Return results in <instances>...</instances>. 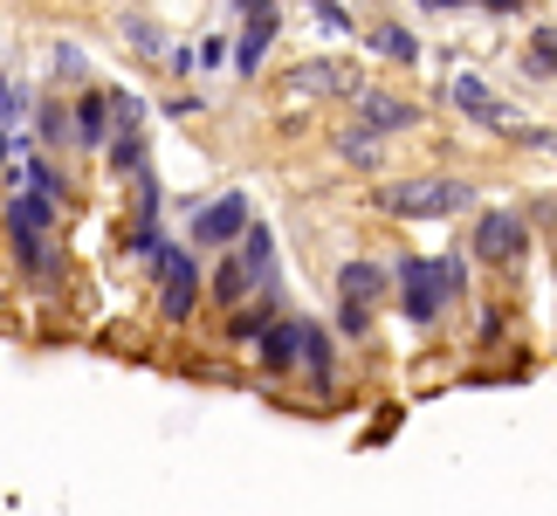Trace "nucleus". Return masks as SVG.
<instances>
[{
  "instance_id": "9",
  "label": "nucleus",
  "mask_w": 557,
  "mask_h": 516,
  "mask_svg": "<svg viewBox=\"0 0 557 516\" xmlns=\"http://www.w3.org/2000/svg\"><path fill=\"white\" fill-rule=\"evenodd\" d=\"M289 90L296 97H358L366 83H358L351 62H296V70H289Z\"/></svg>"
},
{
  "instance_id": "30",
  "label": "nucleus",
  "mask_w": 557,
  "mask_h": 516,
  "mask_svg": "<svg viewBox=\"0 0 557 516\" xmlns=\"http://www.w3.org/2000/svg\"><path fill=\"white\" fill-rule=\"evenodd\" d=\"M482 8H488V14H517L523 0H482Z\"/></svg>"
},
{
  "instance_id": "28",
  "label": "nucleus",
  "mask_w": 557,
  "mask_h": 516,
  "mask_svg": "<svg viewBox=\"0 0 557 516\" xmlns=\"http://www.w3.org/2000/svg\"><path fill=\"white\" fill-rule=\"evenodd\" d=\"M317 21H324V28H331V35H351V14H345V8H337V0H317Z\"/></svg>"
},
{
  "instance_id": "18",
  "label": "nucleus",
  "mask_w": 557,
  "mask_h": 516,
  "mask_svg": "<svg viewBox=\"0 0 557 516\" xmlns=\"http://www.w3.org/2000/svg\"><path fill=\"white\" fill-rule=\"evenodd\" d=\"M103 159H111V172H124V180H132V172L145 165V132H111Z\"/></svg>"
},
{
  "instance_id": "27",
  "label": "nucleus",
  "mask_w": 557,
  "mask_h": 516,
  "mask_svg": "<svg viewBox=\"0 0 557 516\" xmlns=\"http://www.w3.org/2000/svg\"><path fill=\"white\" fill-rule=\"evenodd\" d=\"M234 21H248V28H262V21H275V0H234Z\"/></svg>"
},
{
  "instance_id": "15",
  "label": "nucleus",
  "mask_w": 557,
  "mask_h": 516,
  "mask_svg": "<svg viewBox=\"0 0 557 516\" xmlns=\"http://www.w3.org/2000/svg\"><path fill=\"white\" fill-rule=\"evenodd\" d=\"M366 41H372L385 62H399V70H413V62H420V35H413V28H399V21H379Z\"/></svg>"
},
{
  "instance_id": "25",
  "label": "nucleus",
  "mask_w": 557,
  "mask_h": 516,
  "mask_svg": "<svg viewBox=\"0 0 557 516\" xmlns=\"http://www.w3.org/2000/svg\"><path fill=\"white\" fill-rule=\"evenodd\" d=\"M35 132H41V145H70V111H62V103H41Z\"/></svg>"
},
{
  "instance_id": "23",
  "label": "nucleus",
  "mask_w": 557,
  "mask_h": 516,
  "mask_svg": "<svg viewBox=\"0 0 557 516\" xmlns=\"http://www.w3.org/2000/svg\"><path fill=\"white\" fill-rule=\"evenodd\" d=\"M434 269H441V296H447V304L468 296V262H461V255H434Z\"/></svg>"
},
{
  "instance_id": "22",
  "label": "nucleus",
  "mask_w": 557,
  "mask_h": 516,
  "mask_svg": "<svg viewBox=\"0 0 557 516\" xmlns=\"http://www.w3.org/2000/svg\"><path fill=\"white\" fill-rule=\"evenodd\" d=\"M49 62H55V76H62V83H83V76H90V56H83L76 41H55V56H49Z\"/></svg>"
},
{
  "instance_id": "7",
  "label": "nucleus",
  "mask_w": 557,
  "mask_h": 516,
  "mask_svg": "<svg viewBox=\"0 0 557 516\" xmlns=\"http://www.w3.org/2000/svg\"><path fill=\"white\" fill-rule=\"evenodd\" d=\"M351 103H358V124H366L372 138H399V132H413V124H420V103H406L393 90H358Z\"/></svg>"
},
{
  "instance_id": "14",
  "label": "nucleus",
  "mask_w": 557,
  "mask_h": 516,
  "mask_svg": "<svg viewBox=\"0 0 557 516\" xmlns=\"http://www.w3.org/2000/svg\"><path fill=\"white\" fill-rule=\"evenodd\" d=\"M269 324H275V290L248 296V304H234V317H227V344H255Z\"/></svg>"
},
{
  "instance_id": "2",
  "label": "nucleus",
  "mask_w": 557,
  "mask_h": 516,
  "mask_svg": "<svg viewBox=\"0 0 557 516\" xmlns=\"http://www.w3.org/2000/svg\"><path fill=\"white\" fill-rule=\"evenodd\" d=\"M152 275H159V317L165 324H186V317L200 310V296H207V275H200V262H193V248L165 242L152 255Z\"/></svg>"
},
{
  "instance_id": "12",
  "label": "nucleus",
  "mask_w": 557,
  "mask_h": 516,
  "mask_svg": "<svg viewBox=\"0 0 557 516\" xmlns=\"http://www.w3.org/2000/svg\"><path fill=\"white\" fill-rule=\"evenodd\" d=\"M207 290H213V304H227V310H234V304H248V296H262V290H275V283H262V275H255L242 255H227V262L213 269V283H207Z\"/></svg>"
},
{
  "instance_id": "13",
  "label": "nucleus",
  "mask_w": 557,
  "mask_h": 516,
  "mask_svg": "<svg viewBox=\"0 0 557 516\" xmlns=\"http://www.w3.org/2000/svg\"><path fill=\"white\" fill-rule=\"evenodd\" d=\"M255 352H262V372H296V317H275V324L255 337Z\"/></svg>"
},
{
  "instance_id": "19",
  "label": "nucleus",
  "mask_w": 557,
  "mask_h": 516,
  "mask_svg": "<svg viewBox=\"0 0 557 516\" xmlns=\"http://www.w3.org/2000/svg\"><path fill=\"white\" fill-rule=\"evenodd\" d=\"M111 97V124L117 132H145V97L138 90H103Z\"/></svg>"
},
{
  "instance_id": "1",
  "label": "nucleus",
  "mask_w": 557,
  "mask_h": 516,
  "mask_svg": "<svg viewBox=\"0 0 557 516\" xmlns=\"http://www.w3.org/2000/svg\"><path fill=\"white\" fill-rule=\"evenodd\" d=\"M385 213H399V221H447V213L475 207V186L468 180H399L379 193Z\"/></svg>"
},
{
  "instance_id": "4",
  "label": "nucleus",
  "mask_w": 557,
  "mask_h": 516,
  "mask_svg": "<svg viewBox=\"0 0 557 516\" xmlns=\"http://www.w3.org/2000/svg\"><path fill=\"white\" fill-rule=\"evenodd\" d=\"M248 221H255V207H248L242 186L221 193V200H200V207H193V221H186V248H234Z\"/></svg>"
},
{
  "instance_id": "17",
  "label": "nucleus",
  "mask_w": 557,
  "mask_h": 516,
  "mask_svg": "<svg viewBox=\"0 0 557 516\" xmlns=\"http://www.w3.org/2000/svg\"><path fill=\"white\" fill-rule=\"evenodd\" d=\"M337 152H345V159H351L358 172H372V165L385 159V138H372L366 124H351V132H337Z\"/></svg>"
},
{
  "instance_id": "26",
  "label": "nucleus",
  "mask_w": 557,
  "mask_h": 516,
  "mask_svg": "<svg viewBox=\"0 0 557 516\" xmlns=\"http://www.w3.org/2000/svg\"><path fill=\"white\" fill-rule=\"evenodd\" d=\"M337 331H345V337H366V331H372V310H358V304H337Z\"/></svg>"
},
{
  "instance_id": "16",
  "label": "nucleus",
  "mask_w": 557,
  "mask_h": 516,
  "mask_svg": "<svg viewBox=\"0 0 557 516\" xmlns=\"http://www.w3.org/2000/svg\"><path fill=\"white\" fill-rule=\"evenodd\" d=\"M275 28H283V21H262V28H248L242 41H234V49H227V62H234V76H255V70H262V56H269V41H275Z\"/></svg>"
},
{
  "instance_id": "29",
  "label": "nucleus",
  "mask_w": 557,
  "mask_h": 516,
  "mask_svg": "<svg viewBox=\"0 0 557 516\" xmlns=\"http://www.w3.org/2000/svg\"><path fill=\"white\" fill-rule=\"evenodd\" d=\"M193 56H200V70H221V62H227V41H221V35H207Z\"/></svg>"
},
{
  "instance_id": "8",
  "label": "nucleus",
  "mask_w": 557,
  "mask_h": 516,
  "mask_svg": "<svg viewBox=\"0 0 557 516\" xmlns=\"http://www.w3.org/2000/svg\"><path fill=\"white\" fill-rule=\"evenodd\" d=\"M111 132H117V124H111V97H103V90H83L70 103V145H76V152H103Z\"/></svg>"
},
{
  "instance_id": "5",
  "label": "nucleus",
  "mask_w": 557,
  "mask_h": 516,
  "mask_svg": "<svg viewBox=\"0 0 557 516\" xmlns=\"http://www.w3.org/2000/svg\"><path fill=\"white\" fill-rule=\"evenodd\" d=\"M523 248H530V228H523L517 207H488L475 221V255H482V262L509 269V262H523Z\"/></svg>"
},
{
  "instance_id": "3",
  "label": "nucleus",
  "mask_w": 557,
  "mask_h": 516,
  "mask_svg": "<svg viewBox=\"0 0 557 516\" xmlns=\"http://www.w3.org/2000/svg\"><path fill=\"white\" fill-rule=\"evenodd\" d=\"M393 290H399V317H406V324H420V331L447 310L434 255H399V262H393Z\"/></svg>"
},
{
  "instance_id": "6",
  "label": "nucleus",
  "mask_w": 557,
  "mask_h": 516,
  "mask_svg": "<svg viewBox=\"0 0 557 516\" xmlns=\"http://www.w3.org/2000/svg\"><path fill=\"white\" fill-rule=\"evenodd\" d=\"M296 372H304L317 393L337 385V352H331V331L317 324V317H296Z\"/></svg>"
},
{
  "instance_id": "31",
  "label": "nucleus",
  "mask_w": 557,
  "mask_h": 516,
  "mask_svg": "<svg viewBox=\"0 0 557 516\" xmlns=\"http://www.w3.org/2000/svg\"><path fill=\"white\" fill-rule=\"evenodd\" d=\"M420 8H434V14H441V8H468V0H420Z\"/></svg>"
},
{
  "instance_id": "21",
  "label": "nucleus",
  "mask_w": 557,
  "mask_h": 516,
  "mask_svg": "<svg viewBox=\"0 0 557 516\" xmlns=\"http://www.w3.org/2000/svg\"><path fill=\"white\" fill-rule=\"evenodd\" d=\"M117 28H124V41H132V49H145V56H165V35H159V21H145V14H124Z\"/></svg>"
},
{
  "instance_id": "10",
  "label": "nucleus",
  "mask_w": 557,
  "mask_h": 516,
  "mask_svg": "<svg viewBox=\"0 0 557 516\" xmlns=\"http://www.w3.org/2000/svg\"><path fill=\"white\" fill-rule=\"evenodd\" d=\"M385 290H393V269L366 262V255H351L345 269H337V304H358V310H379Z\"/></svg>"
},
{
  "instance_id": "24",
  "label": "nucleus",
  "mask_w": 557,
  "mask_h": 516,
  "mask_svg": "<svg viewBox=\"0 0 557 516\" xmlns=\"http://www.w3.org/2000/svg\"><path fill=\"white\" fill-rule=\"evenodd\" d=\"M21 118H28V90H14V83L0 76V132L14 138V124H21Z\"/></svg>"
},
{
  "instance_id": "20",
  "label": "nucleus",
  "mask_w": 557,
  "mask_h": 516,
  "mask_svg": "<svg viewBox=\"0 0 557 516\" xmlns=\"http://www.w3.org/2000/svg\"><path fill=\"white\" fill-rule=\"evenodd\" d=\"M537 83H550L557 76V28H544V35H530V62H523Z\"/></svg>"
},
{
  "instance_id": "11",
  "label": "nucleus",
  "mask_w": 557,
  "mask_h": 516,
  "mask_svg": "<svg viewBox=\"0 0 557 516\" xmlns=\"http://www.w3.org/2000/svg\"><path fill=\"white\" fill-rule=\"evenodd\" d=\"M447 90H455V103H461V111L482 124V132H509V124H517V118H509V103H503L496 90H488V83H482L475 70H461L455 83H447Z\"/></svg>"
}]
</instances>
